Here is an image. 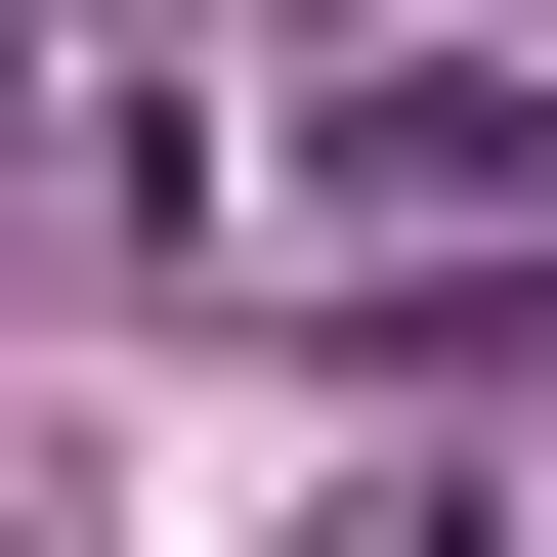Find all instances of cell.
Returning <instances> with one entry per match:
<instances>
[{
	"mask_svg": "<svg viewBox=\"0 0 557 557\" xmlns=\"http://www.w3.org/2000/svg\"><path fill=\"white\" fill-rule=\"evenodd\" d=\"M300 214H344V258H515V214H557V86L515 44H386L344 129H300Z\"/></svg>",
	"mask_w": 557,
	"mask_h": 557,
	"instance_id": "obj_1",
	"label": "cell"
}]
</instances>
